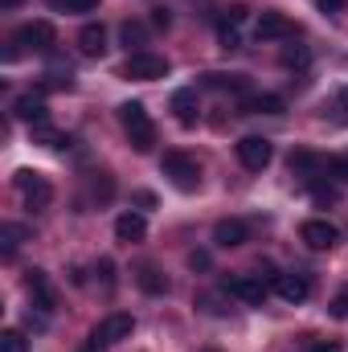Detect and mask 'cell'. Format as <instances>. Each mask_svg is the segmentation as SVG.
Returning <instances> with one entry per match:
<instances>
[{
  "mask_svg": "<svg viewBox=\"0 0 348 352\" xmlns=\"http://www.w3.org/2000/svg\"><path fill=\"white\" fill-rule=\"evenodd\" d=\"M119 123H123V131H127V140H131V148H135L140 156L152 152V144H156V123H152V115H148L144 102H123V107H119Z\"/></svg>",
  "mask_w": 348,
  "mask_h": 352,
  "instance_id": "1",
  "label": "cell"
},
{
  "mask_svg": "<svg viewBox=\"0 0 348 352\" xmlns=\"http://www.w3.org/2000/svg\"><path fill=\"white\" fill-rule=\"evenodd\" d=\"M160 173L173 180V188L180 192H197L201 188V164L188 152H164L160 156Z\"/></svg>",
  "mask_w": 348,
  "mask_h": 352,
  "instance_id": "2",
  "label": "cell"
},
{
  "mask_svg": "<svg viewBox=\"0 0 348 352\" xmlns=\"http://www.w3.org/2000/svg\"><path fill=\"white\" fill-rule=\"evenodd\" d=\"M131 332H135V316H131V311H111L107 320L94 324L90 349H115L119 340H131Z\"/></svg>",
  "mask_w": 348,
  "mask_h": 352,
  "instance_id": "3",
  "label": "cell"
},
{
  "mask_svg": "<svg viewBox=\"0 0 348 352\" xmlns=\"http://www.w3.org/2000/svg\"><path fill=\"white\" fill-rule=\"evenodd\" d=\"M173 70V62L168 58H160V54H131L127 58V66H123V78H131V82H156V78H164Z\"/></svg>",
  "mask_w": 348,
  "mask_h": 352,
  "instance_id": "4",
  "label": "cell"
},
{
  "mask_svg": "<svg viewBox=\"0 0 348 352\" xmlns=\"http://www.w3.org/2000/svg\"><path fill=\"white\" fill-rule=\"evenodd\" d=\"M21 50H29V54H50L54 50V41H58V29L50 25V21H29V25H21L17 29V37H12Z\"/></svg>",
  "mask_w": 348,
  "mask_h": 352,
  "instance_id": "5",
  "label": "cell"
},
{
  "mask_svg": "<svg viewBox=\"0 0 348 352\" xmlns=\"http://www.w3.org/2000/svg\"><path fill=\"white\" fill-rule=\"evenodd\" d=\"M299 242H303L307 250H332V246L340 242V230H336L328 217H307V221L299 226Z\"/></svg>",
  "mask_w": 348,
  "mask_h": 352,
  "instance_id": "6",
  "label": "cell"
},
{
  "mask_svg": "<svg viewBox=\"0 0 348 352\" xmlns=\"http://www.w3.org/2000/svg\"><path fill=\"white\" fill-rule=\"evenodd\" d=\"M234 152H238V164L250 168V173H262V168L274 160V148H270V140H262V135H242Z\"/></svg>",
  "mask_w": 348,
  "mask_h": 352,
  "instance_id": "7",
  "label": "cell"
},
{
  "mask_svg": "<svg viewBox=\"0 0 348 352\" xmlns=\"http://www.w3.org/2000/svg\"><path fill=\"white\" fill-rule=\"evenodd\" d=\"M254 33H259V41H287V37H295V25H291L287 12L262 8L259 16H254Z\"/></svg>",
  "mask_w": 348,
  "mask_h": 352,
  "instance_id": "8",
  "label": "cell"
},
{
  "mask_svg": "<svg viewBox=\"0 0 348 352\" xmlns=\"http://www.w3.org/2000/svg\"><path fill=\"white\" fill-rule=\"evenodd\" d=\"M17 188L25 192L29 209H45V205L54 201V184L41 173H33V168H21V173H17Z\"/></svg>",
  "mask_w": 348,
  "mask_h": 352,
  "instance_id": "9",
  "label": "cell"
},
{
  "mask_svg": "<svg viewBox=\"0 0 348 352\" xmlns=\"http://www.w3.org/2000/svg\"><path fill=\"white\" fill-rule=\"evenodd\" d=\"M230 295H238L242 303H250V307H262L266 303V295H270V283L262 278V274H238V278H230V283H221Z\"/></svg>",
  "mask_w": 348,
  "mask_h": 352,
  "instance_id": "10",
  "label": "cell"
},
{
  "mask_svg": "<svg viewBox=\"0 0 348 352\" xmlns=\"http://www.w3.org/2000/svg\"><path fill=\"white\" fill-rule=\"evenodd\" d=\"M250 242V226L242 221V217H221L217 226H213V246L217 250H238V246H246Z\"/></svg>",
  "mask_w": 348,
  "mask_h": 352,
  "instance_id": "11",
  "label": "cell"
},
{
  "mask_svg": "<svg viewBox=\"0 0 348 352\" xmlns=\"http://www.w3.org/2000/svg\"><path fill=\"white\" fill-rule=\"evenodd\" d=\"M12 115H17L21 123H29V127L45 123V115H50L45 94H41V90H25V94H17V98H12Z\"/></svg>",
  "mask_w": 348,
  "mask_h": 352,
  "instance_id": "12",
  "label": "cell"
},
{
  "mask_svg": "<svg viewBox=\"0 0 348 352\" xmlns=\"http://www.w3.org/2000/svg\"><path fill=\"white\" fill-rule=\"evenodd\" d=\"M274 295H279L283 303H303V299L312 295V278H307V274H299V270H287V274H279Z\"/></svg>",
  "mask_w": 348,
  "mask_h": 352,
  "instance_id": "13",
  "label": "cell"
},
{
  "mask_svg": "<svg viewBox=\"0 0 348 352\" xmlns=\"http://www.w3.org/2000/svg\"><path fill=\"white\" fill-rule=\"evenodd\" d=\"M242 21H246V8H242V4L226 8V16H221V25H217L221 50H238V45H242Z\"/></svg>",
  "mask_w": 348,
  "mask_h": 352,
  "instance_id": "14",
  "label": "cell"
},
{
  "mask_svg": "<svg viewBox=\"0 0 348 352\" xmlns=\"http://www.w3.org/2000/svg\"><path fill=\"white\" fill-rule=\"evenodd\" d=\"M115 238L123 242V246H135V242H144L148 238V221H144V213H119L115 217Z\"/></svg>",
  "mask_w": 348,
  "mask_h": 352,
  "instance_id": "15",
  "label": "cell"
},
{
  "mask_svg": "<svg viewBox=\"0 0 348 352\" xmlns=\"http://www.w3.org/2000/svg\"><path fill=\"white\" fill-rule=\"evenodd\" d=\"M168 107H173L176 123H184V127H193L197 123V115H201V98H197V90L184 87V90H173V98H168Z\"/></svg>",
  "mask_w": 348,
  "mask_h": 352,
  "instance_id": "16",
  "label": "cell"
},
{
  "mask_svg": "<svg viewBox=\"0 0 348 352\" xmlns=\"http://www.w3.org/2000/svg\"><path fill=\"white\" fill-rule=\"evenodd\" d=\"M291 173L299 176V180H320L324 176V156H316V152H307V148H299V152H291Z\"/></svg>",
  "mask_w": 348,
  "mask_h": 352,
  "instance_id": "17",
  "label": "cell"
},
{
  "mask_svg": "<svg viewBox=\"0 0 348 352\" xmlns=\"http://www.w3.org/2000/svg\"><path fill=\"white\" fill-rule=\"evenodd\" d=\"M78 50L87 54V58H102L107 54V29L102 25H83V33H78Z\"/></svg>",
  "mask_w": 348,
  "mask_h": 352,
  "instance_id": "18",
  "label": "cell"
},
{
  "mask_svg": "<svg viewBox=\"0 0 348 352\" xmlns=\"http://www.w3.org/2000/svg\"><path fill=\"white\" fill-rule=\"evenodd\" d=\"M25 287L33 291V299H37V307H41V311H50V307H54V291H50L45 270H37V266H33V270L25 274Z\"/></svg>",
  "mask_w": 348,
  "mask_h": 352,
  "instance_id": "19",
  "label": "cell"
},
{
  "mask_svg": "<svg viewBox=\"0 0 348 352\" xmlns=\"http://www.w3.org/2000/svg\"><path fill=\"white\" fill-rule=\"evenodd\" d=\"M242 111H246V115H283L287 102H283L279 94H254V98L242 102Z\"/></svg>",
  "mask_w": 348,
  "mask_h": 352,
  "instance_id": "20",
  "label": "cell"
},
{
  "mask_svg": "<svg viewBox=\"0 0 348 352\" xmlns=\"http://www.w3.org/2000/svg\"><path fill=\"white\" fill-rule=\"evenodd\" d=\"M135 283H140V291H148V295H168V278H164L156 266H140V270H135Z\"/></svg>",
  "mask_w": 348,
  "mask_h": 352,
  "instance_id": "21",
  "label": "cell"
},
{
  "mask_svg": "<svg viewBox=\"0 0 348 352\" xmlns=\"http://www.w3.org/2000/svg\"><path fill=\"white\" fill-rule=\"evenodd\" d=\"M201 87H209V90H246L250 82H246V74H221V70H213V74L201 78Z\"/></svg>",
  "mask_w": 348,
  "mask_h": 352,
  "instance_id": "22",
  "label": "cell"
},
{
  "mask_svg": "<svg viewBox=\"0 0 348 352\" xmlns=\"http://www.w3.org/2000/svg\"><path fill=\"white\" fill-rule=\"evenodd\" d=\"M29 238V230L25 226H17V221H8V226H0V242H4V254H17V246Z\"/></svg>",
  "mask_w": 348,
  "mask_h": 352,
  "instance_id": "23",
  "label": "cell"
},
{
  "mask_svg": "<svg viewBox=\"0 0 348 352\" xmlns=\"http://www.w3.org/2000/svg\"><path fill=\"white\" fill-rule=\"evenodd\" d=\"M324 176H332V180L348 184V152H332V156H324Z\"/></svg>",
  "mask_w": 348,
  "mask_h": 352,
  "instance_id": "24",
  "label": "cell"
},
{
  "mask_svg": "<svg viewBox=\"0 0 348 352\" xmlns=\"http://www.w3.org/2000/svg\"><path fill=\"white\" fill-rule=\"evenodd\" d=\"M144 37H148V33H144V25H135V21H127V25H123V45H127V50L135 45V54H144V50H140V45H144Z\"/></svg>",
  "mask_w": 348,
  "mask_h": 352,
  "instance_id": "25",
  "label": "cell"
},
{
  "mask_svg": "<svg viewBox=\"0 0 348 352\" xmlns=\"http://www.w3.org/2000/svg\"><path fill=\"white\" fill-rule=\"evenodd\" d=\"M328 311H332L336 320H348V287H340V291L332 295V303H328Z\"/></svg>",
  "mask_w": 348,
  "mask_h": 352,
  "instance_id": "26",
  "label": "cell"
},
{
  "mask_svg": "<svg viewBox=\"0 0 348 352\" xmlns=\"http://www.w3.org/2000/svg\"><path fill=\"white\" fill-rule=\"evenodd\" d=\"M54 8H66V12H94L98 0H54Z\"/></svg>",
  "mask_w": 348,
  "mask_h": 352,
  "instance_id": "27",
  "label": "cell"
},
{
  "mask_svg": "<svg viewBox=\"0 0 348 352\" xmlns=\"http://www.w3.org/2000/svg\"><path fill=\"white\" fill-rule=\"evenodd\" d=\"M0 352H25V336H21V332H12V328H8V332H4V336H0Z\"/></svg>",
  "mask_w": 348,
  "mask_h": 352,
  "instance_id": "28",
  "label": "cell"
},
{
  "mask_svg": "<svg viewBox=\"0 0 348 352\" xmlns=\"http://www.w3.org/2000/svg\"><path fill=\"white\" fill-rule=\"evenodd\" d=\"M94 274L102 278V287H111V283H115V263H111V258H98V266H94Z\"/></svg>",
  "mask_w": 348,
  "mask_h": 352,
  "instance_id": "29",
  "label": "cell"
},
{
  "mask_svg": "<svg viewBox=\"0 0 348 352\" xmlns=\"http://www.w3.org/2000/svg\"><path fill=\"white\" fill-rule=\"evenodd\" d=\"M283 66H307V50H283Z\"/></svg>",
  "mask_w": 348,
  "mask_h": 352,
  "instance_id": "30",
  "label": "cell"
},
{
  "mask_svg": "<svg viewBox=\"0 0 348 352\" xmlns=\"http://www.w3.org/2000/svg\"><path fill=\"white\" fill-rule=\"evenodd\" d=\"M316 4H320V12H328V16L345 12V0H316Z\"/></svg>",
  "mask_w": 348,
  "mask_h": 352,
  "instance_id": "31",
  "label": "cell"
},
{
  "mask_svg": "<svg viewBox=\"0 0 348 352\" xmlns=\"http://www.w3.org/2000/svg\"><path fill=\"white\" fill-rule=\"evenodd\" d=\"M307 352H345V349H340L336 340H316V344H312Z\"/></svg>",
  "mask_w": 348,
  "mask_h": 352,
  "instance_id": "32",
  "label": "cell"
},
{
  "mask_svg": "<svg viewBox=\"0 0 348 352\" xmlns=\"http://www.w3.org/2000/svg\"><path fill=\"white\" fill-rule=\"evenodd\" d=\"M188 266L193 270H209V254H188Z\"/></svg>",
  "mask_w": 348,
  "mask_h": 352,
  "instance_id": "33",
  "label": "cell"
},
{
  "mask_svg": "<svg viewBox=\"0 0 348 352\" xmlns=\"http://www.w3.org/2000/svg\"><path fill=\"white\" fill-rule=\"evenodd\" d=\"M152 25H156V29H168V12H164V8H156V16H152Z\"/></svg>",
  "mask_w": 348,
  "mask_h": 352,
  "instance_id": "34",
  "label": "cell"
},
{
  "mask_svg": "<svg viewBox=\"0 0 348 352\" xmlns=\"http://www.w3.org/2000/svg\"><path fill=\"white\" fill-rule=\"evenodd\" d=\"M135 201H140L144 209H152V205H156V197H152V192H135Z\"/></svg>",
  "mask_w": 348,
  "mask_h": 352,
  "instance_id": "35",
  "label": "cell"
},
{
  "mask_svg": "<svg viewBox=\"0 0 348 352\" xmlns=\"http://www.w3.org/2000/svg\"><path fill=\"white\" fill-rule=\"evenodd\" d=\"M336 107H340V111H345V115H348V87L340 90V94H336Z\"/></svg>",
  "mask_w": 348,
  "mask_h": 352,
  "instance_id": "36",
  "label": "cell"
},
{
  "mask_svg": "<svg viewBox=\"0 0 348 352\" xmlns=\"http://www.w3.org/2000/svg\"><path fill=\"white\" fill-rule=\"evenodd\" d=\"M0 4H4V8H12V4H17V0H0Z\"/></svg>",
  "mask_w": 348,
  "mask_h": 352,
  "instance_id": "37",
  "label": "cell"
}]
</instances>
